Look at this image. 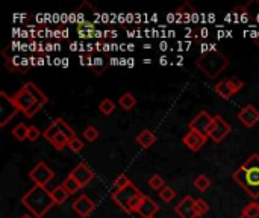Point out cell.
<instances>
[{"label": "cell", "mask_w": 259, "mask_h": 218, "mask_svg": "<svg viewBox=\"0 0 259 218\" xmlns=\"http://www.w3.org/2000/svg\"><path fill=\"white\" fill-rule=\"evenodd\" d=\"M229 82H231V85L234 86L235 93H238V91L243 90V86H244V82H243L241 79H238V77H231Z\"/></svg>", "instance_id": "37"}, {"label": "cell", "mask_w": 259, "mask_h": 218, "mask_svg": "<svg viewBox=\"0 0 259 218\" xmlns=\"http://www.w3.org/2000/svg\"><path fill=\"white\" fill-rule=\"evenodd\" d=\"M68 176H71L80 185V188H85L94 179V171L85 162H80L70 171Z\"/></svg>", "instance_id": "10"}, {"label": "cell", "mask_w": 259, "mask_h": 218, "mask_svg": "<svg viewBox=\"0 0 259 218\" xmlns=\"http://www.w3.org/2000/svg\"><path fill=\"white\" fill-rule=\"evenodd\" d=\"M39 135H42V134L39 132V129L36 126H29V134H27L29 141H36L39 138Z\"/></svg>", "instance_id": "36"}, {"label": "cell", "mask_w": 259, "mask_h": 218, "mask_svg": "<svg viewBox=\"0 0 259 218\" xmlns=\"http://www.w3.org/2000/svg\"><path fill=\"white\" fill-rule=\"evenodd\" d=\"M159 197L162 199V202L170 203V202L176 197V191H175L173 188H170V187H165V188H162V190L159 191Z\"/></svg>", "instance_id": "31"}, {"label": "cell", "mask_w": 259, "mask_h": 218, "mask_svg": "<svg viewBox=\"0 0 259 218\" xmlns=\"http://www.w3.org/2000/svg\"><path fill=\"white\" fill-rule=\"evenodd\" d=\"M150 218H156V217H150Z\"/></svg>", "instance_id": "40"}, {"label": "cell", "mask_w": 259, "mask_h": 218, "mask_svg": "<svg viewBox=\"0 0 259 218\" xmlns=\"http://www.w3.org/2000/svg\"><path fill=\"white\" fill-rule=\"evenodd\" d=\"M176 14L181 17H184V21H188L190 18H191V15L193 14H196V9H194V6H191V3L190 2H185L182 6H179L178 8V11H176Z\"/></svg>", "instance_id": "24"}, {"label": "cell", "mask_w": 259, "mask_h": 218, "mask_svg": "<svg viewBox=\"0 0 259 218\" xmlns=\"http://www.w3.org/2000/svg\"><path fill=\"white\" fill-rule=\"evenodd\" d=\"M196 64L206 77L217 79L229 67V59L220 50H209V52H203L197 58Z\"/></svg>", "instance_id": "3"}, {"label": "cell", "mask_w": 259, "mask_h": 218, "mask_svg": "<svg viewBox=\"0 0 259 218\" xmlns=\"http://www.w3.org/2000/svg\"><path fill=\"white\" fill-rule=\"evenodd\" d=\"M83 138L87 140V141H90V143H94L97 138H99V130L94 127V126H88L85 130H83Z\"/></svg>", "instance_id": "32"}, {"label": "cell", "mask_w": 259, "mask_h": 218, "mask_svg": "<svg viewBox=\"0 0 259 218\" xmlns=\"http://www.w3.org/2000/svg\"><path fill=\"white\" fill-rule=\"evenodd\" d=\"M238 120L241 124L246 127H253L259 121V111L253 105H246L240 112H238Z\"/></svg>", "instance_id": "13"}, {"label": "cell", "mask_w": 259, "mask_h": 218, "mask_svg": "<svg viewBox=\"0 0 259 218\" xmlns=\"http://www.w3.org/2000/svg\"><path fill=\"white\" fill-rule=\"evenodd\" d=\"M214 91H215L222 99H225V100H229L234 94H237V93H235V90H234V86L231 85L229 79H223V80H220V82L214 86Z\"/></svg>", "instance_id": "19"}, {"label": "cell", "mask_w": 259, "mask_h": 218, "mask_svg": "<svg viewBox=\"0 0 259 218\" xmlns=\"http://www.w3.org/2000/svg\"><path fill=\"white\" fill-rule=\"evenodd\" d=\"M158 211H159V206H158L149 196H143V200H141L138 214L143 218H150L155 217V214H156Z\"/></svg>", "instance_id": "16"}, {"label": "cell", "mask_w": 259, "mask_h": 218, "mask_svg": "<svg viewBox=\"0 0 259 218\" xmlns=\"http://www.w3.org/2000/svg\"><path fill=\"white\" fill-rule=\"evenodd\" d=\"M99 109L103 115H111L114 111H115V103L111 100V99H103L100 103H99Z\"/></svg>", "instance_id": "26"}, {"label": "cell", "mask_w": 259, "mask_h": 218, "mask_svg": "<svg viewBox=\"0 0 259 218\" xmlns=\"http://www.w3.org/2000/svg\"><path fill=\"white\" fill-rule=\"evenodd\" d=\"M149 185H150V188H152V190H155V191H161L162 188H165V181L162 179V176H159V175H153V176L149 179Z\"/></svg>", "instance_id": "30"}, {"label": "cell", "mask_w": 259, "mask_h": 218, "mask_svg": "<svg viewBox=\"0 0 259 218\" xmlns=\"http://www.w3.org/2000/svg\"><path fill=\"white\" fill-rule=\"evenodd\" d=\"M194 187L199 190V191H206L209 187H211V179L208 178V176H205V175H200V176H197V179L194 181Z\"/></svg>", "instance_id": "29"}, {"label": "cell", "mask_w": 259, "mask_h": 218, "mask_svg": "<svg viewBox=\"0 0 259 218\" xmlns=\"http://www.w3.org/2000/svg\"><path fill=\"white\" fill-rule=\"evenodd\" d=\"M52 197L55 200V205H62V203L67 202V199L70 197V194H68V191L62 185H59V187H56V188L52 190Z\"/></svg>", "instance_id": "22"}, {"label": "cell", "mask_w": 259, "mask_h": 218, "mask_svg": "<svg viewBox=\"0 0 259 218\" xmlns=\"http://www.w3.org/2000/svg\"><path fill=\"white\" fill-rule=\"evenodd\" d=\"M21 218H32V217H30V215H23Z\"/></svg>", "instance_id": "39"}, {"label": "cell", "mask_w": 259, "mask_h": 218, "mask_svg": "<svg viewBox=\"0 0 259 218\" xmlns=\"http://www.w3.org/2000/svg\"><path fill=\"white\" fill-rule=\"evenodd\" d=\"M83 146H85V144H83V141H82L80 138L74 137L73 140H70V141H68V146H67V147H68L73 153H79V152H82Z\"/></svg>", "instance_id": "33"}, {"label": "cell", "mask_w": 259, "mask_h": 218, "mask_svg": "<svg viewBox=\"0 0 259 218\" xmlns=\"http://www.w3.org/2000/svg\"><path fill=\"white\" fill-rule=\"evenodd\" d=\"M243 217L244 218H259V203L252 202L249 203L244 211H243Z\"/></svg>", "instance_id": "28"}, {"label": "cell", "mask_w": 259, "mask_h": 218, "mask_svg": "<svg viewBox=\"0 0 259 218\" xmlns=\"http://www.w3.org/2000/svg\"><path fill=\"white\" fill-rule=\"evenodd\" d=\"M206 137H203V135H200V134H197V132H194V130H190L185 137H184V144L191 150V152H199L205 144H206Z\"/></svg>", "instance_id": "14"}, {"label": "cell", "mask_w": 259, "mask_h": 218, "mask_svg": "<svg viewBox=\"0 0 259 218\" xmlns=\"http://www.w3.org/2000/svg\"><path fill=\"white\" fill-rule=\"evenodd\" d=\"M12 100H14L15 106L18 108V111L23 112L27 118H32V117L42 108V105H39L24 86H21V88L12 96Z\"/></svg>", "instance_id": "5"}, {"label": "cell", "mask_w": 259, "mask_h": 218, "mask_svg": "<svg viewBox=\"0 0 259 218\" xmlns=\"http://www.w3.org/2000/svg\"><path fill=\"white\" fill-rule=\"evenodd\" d=\"M234 181L252 197H259V155H252L235 173Z\"/></svg>", "instance_id": "1"}, {"label": "cell", "mask_w": 259, "mask_h": 218, "mask_svg": "<svg viewBox=\"0 0 259 218\" xmlns=\"http://www.w3.org/2000/svg\"><path fill=\"white\" fill-rule=\"evenodd\" d=\"M29 178L35 185L39 187H46L47 184L52 182V179L55 178V171L46 164V162H38L30 171H29Z\"/></svg>", "instance_id": "7"}, {"label": "cell", "mask_w": 259, "mask_h": 218, "mask_svg": "<svg viewBox=\"0 0 259 218\" xmlns=\"http://www.w3.org/2000/svg\"><path fill=\"white\" fill-rule=\"evenodd\" d=\"M27 134H29V126H26L24 123H18V124L12 129V135H14V138L18 140V141L27 140Z\"/></svg>", "instance_id": "25"}, {"label": "cell", "mask_w": 259, "mask_h": 218, "mask_svg": "<svg viewBox=\"0 0 259 218\" xmlns=\"http://www.w3.org/2000/svg\"><path fill=\"white\" fill-rule=\"evenodd\" d=\"M253 41H255V44L259 47V38H253Z\"/></svg>", "instance_id": "38"}, {"label": "cell", "mask_w": 259, "mask_h": 218, "mask_svg": "<svg viewBox=\"0 0 259 218\" xmlns=\"http://www.w3.org/2000/svg\"><path fill=\"white\" fill-rule=\"evenodd\" d=\"M231 130H232L231 124L222 115H215L214 121H212V126L209 129V138L214 143H222L231 134Z\"/></svg>", "instance_id": "9"}, {"label": "cell", "mask_w": 259, "mask_h": 218, "mask_svg": "<svg viewBox=\"0 0 259 218\" xmlns=\"http://www.w3.org/2000/svg\"><path fill=\"white\" fill-rule=\"evenodd\" d=\"M137 143H138L143 149H149V147H152V146L156 143V137H155V134H153L152 130L144 129V130H141V132L137 135Z\"/></svg>", "instance_id": "20"}, {"label": "cell", "mask_w": 259, "mask_h": 218, "mask_svg": "<svg viewBox=\"0 0 259 218\" xmlns=\"http://www.w3.org/2000/svg\"><path fill=\"white\" fill-rule=\"evenodd\" d=\"M42 137L56 149V150H62L64 147L68 146V141L73 140L76 137L74 130L62 120V118H56L44 132Z\"/></svg>", "instance_id": "4"}, {"label": "cell", "mask_w": 259, "mask_h": 218, "mask_svg": "<svg viewBox=\"0 0 259 218\" xmlns=\"http://www.w3.org/2000/svg\"><path fill=\"white\" fill-rule=\"evenodd\" d=\"M132 182L129 181V178L126 176V175H120V176H117V179L114 181V187H115V190H121V188H126L127 185H131Z\"/></svg>", "instance_id": "34"}, {"label": "cell", "mask_w": 259, "mask_h": 218, "mask_svg": "<svg viewBox=\"0 0 259 218\" xmlns=\"http://www.w3.org/2000/svg\"><path fill=\"white\" fill-rule=\"evenodd\" d=\"M212 121H214V117H211L206 111H202L190 121L188 127H190V130H194V132L209 138V129L212 126Z\"/></svg>", "instance_id": "8"}, {"label": "cell", "mask_w": 259, "mask_h": 218, "mask_svg": "<svg viewBox=\"0 0 259 218\" xmlns=\"http://www.w3.org/2000/svg\"><path fill=\"white\" fill-rule=\"evenodd\" d=\"M118 105L124 109V111H131V109H134L135 108V105H137V99L134 97V94L132 93H124L120 99H118Z\"/></svg>", "instance_id": "23"}, {"label": "cell", "mask_w": 259, "mask_h": 218, "mask_svg": "<svg viewBox=\"0 0 259 218\" xmlns=\"http://www.w3.org/2000/svg\"><path fill=\"white\" fill-rule=\"evenodd\" d=\"M243 15L249 21H259V0H252L244 6H240Z\"/></svg>", "instance_id": "18"}, {"label": "cell", "mask_w": 259, "mask_h": 218, "mask_svg": "<svg viewBox=\"0 0 259 218\" xmlns=\"http://www.w3.org/2000/svg\"><path fill=\"white\" fill-rule=\"evenodd\" d=\"M175 212L181 218H197V209H196V200L191 196H185L176 206Z\"/></svg>", "instance_id": "11"}, {"label": "cell", "mask_w": 259, "mask_h": 218, "mask_svg": "<svg viewBox=\"0 0 259 218\" xmlns=\"http://www.w3.org/2000/svg\"><path fill=\"white\" fill-rule=\"evenodd\" d=\"M5 112H8V121H9V120L14 118L15 114L20 112V111H18V108L15 106L12 97H8L5 93H0V118H3V117L6 115Z\"/></svg>", "instance_id": "15"}, {"label": "cell", "mask_w": 259, "mask_h": 218, "mask_svg": "<svg viewBox=\"0 0 259 218\" xmlns=\"http://www.w3.org/2000/svg\"><path fill=\"white\" fill-rule=\"evenodd\" d=\"M143 193L134 185V184H131V185H127L126 188H121V190H115L114 193H112V196H111V199H112V202L118 206V208H121L126 214L129 212V205L132 203V200H135L138 196H141Z\"/></svg>", "instance_id": "6"}, {"label": "cell", "mask_w": 259, "mask_h": 218, "mask_svg": "<svg viewBox=\"0 0 259 218\" xmlns=\"http://www.w3.org/2000/svg\"><path fill=\"white\" fill-rule=\"evenodd\" d=\"M76 32L80 38H93L97 35V30H96V24L93 21H88V20H82L77 23V27H76Z\"/></svg>", "instance_id": "17"}, {"label": "cell", "mask_w": 259, "mask_h": 218, "mask_svg": "<svg viewBox=\"0 0 259 218\" xmlns=\"http://www.w3.org/2000/svg\"><path fill=\"white\" fill-rule=\"evenodd\" d=\"M71 208H73V211H74L79 217L87 218L90 217V215L93 214V211L96 209V203H94L88 196L83 194V196L77 197V199L73 202Z\"/></svg>", "instance_id": "12"}, {"label": "cell", "mask_w": 259, "mask_h": 218, "mask_svg": "<svg viewBox=\"0 0 259 218\" xmlns=\"http://www.w3.org/2000/svg\"><path fill=\"white\" fill-rule=\"evenodd\" d=\"M196 209H197V215L202 217V215H205L209 211V205L203 199H197L196 200Z\"/></svg>", "instance_id": "35"}, {"label": "cell", "mask_w": 259, "mask_h": 218, "mask_svg": "<svg viewBox=\"0 0 259 218\" xmlns=\"http://www.w3.org/2000/svg\"><path fill=\"white\" fill-rule=\"evenodd\" d=\"M62 187L68 191L70 196H71V194H76V193L80 190V185H79L71 176H67V178H65V181L62 182Z\"/></svg>", "instance_id": "27"}, {"label": "cell", "mask_w": 259, "mask_h": 218, "mask_svg": "<svg viewBox=\"0 0 259 218\" xmlns=\"http://www.w3.org/2000/svg\"><path fill=\"white\" fill-rule=\"evenodd\" d=\"M23 86H24V88L32 94V97H33L39 105H42V106H44V105H47V102H49L47 96H46V94H44V93H42V91H41V90L33 83V82H27V83H24Z\"/></svg>", "instance_id": "21"}, {"label": "cell", "mask_w": 259, "mask_h": 218, "mask_svg": "<svg viewBox=\"0 0 259 218\" xmlns=\"http://www.w3.org/2000/svg\"><path fill=\"white\" fill-rule=\"evenodd\" d=\"M21 203L29 209V212L35 218H42L55 206L52 191L39 185H35L33 188H30L21 197Z\"/></svg>", "instance_id": "2"}]
</instances>
